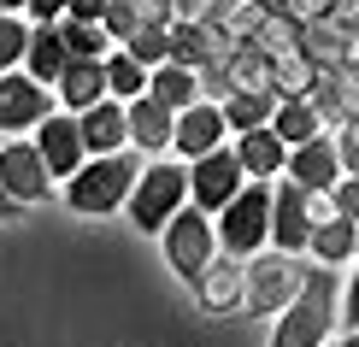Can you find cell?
I'll return each instance as SVG.
<instances>
[{
    "label": "cell",
    "mask_w": 359,
    "mask_h": 347,
    "mask_svg": "<svg viewBox=\"0 0 359 347\" xmlns=\"http://www.w3.org/2000/svg\"><path fill=\"white\" fill-rule=\"evenodd\" d=\"M242 183H248V177H242V165H236L230 147H212V154L189 159V206H201L206 218H212Z\"/></svg>",
    "instance_id": "cell-7"
},
{
    "label": "cell",
    "mask_w": 359,
    "mask_h": 347,
    "mask_svg": "<svg viewBox=\"0 0 359 347\" xmlns=\"http://www.w3.org/2000/svg\"><path fill=\"white\" fill-rule=\"evenodd\" d=\"M336 324H341V283L330 265H318V271H306L301 294L277 312L271 347H324L336 336Z\"/></svg>",
    "instance_id": "cell-2"
},
{
    "label": "cell",
    "mask_w": 359,
    "mask_h": 347,
    "mask_svg": "<svg viewBox=\"0 0 359 347\" xmlns=\"http://www.w3.org/2000/svg\"><path fill=\"white\" fill-rule=\"evenodd\" d=\"M100 12H107V0H65L71 24H100Z\"/></svg>",
    "instance_id": "cell-38"
},
{
    "label": "cell",
    "mask_w": 359,
    "mask_h": 347,
    "mask_svg": "<svg viewBox=\"0 0 359 347\" xmlns=\"http://www.w3.org/2000/svg\"><path fill=\"white\" fill-rule=\"evenodd\" d=\"M36 154H41V165H48L53 183H65V177L88 159V154H83V135H77V118L53 107V112L36 124Z\"/></svg>",
    "instance_id": "cell-12"
},
{
    "label": "cell",
    "mask_w": 359,
    "mask_h": 347,
    "mask_svg": "<svg viewBox=\"0 0 359 347\" xmlns=\"http://www.w3.org/2000/svg\"><path fill=\"white\" fill-rule=\"evenodd\" d=\"M65 41H59V24H29V41H24V65H29V77L36 83H48L53 88V77L65 71Z\"/></svg>",
    "instance_id": "cell-23"
},
{
    "label": "cell",
    "mask_w": 359,
    "mask_h": 347,
    "mask_svg": "<svg viewBox=\"0 0 359 347\" xmlns=\"http://www.w3.org/2000/svg\"><path fill=\"white\" fill-rule=\"evenodd\" d=\"M100 77H107V100H136L147 95V65H136L124 48H112L100 59Z\"/></svg>",
    "instance_id": "cell-26"
},
{
    "label": "cell",
    "mask_w": 359,
    "mask_h": 347,
    "mask_svg": "<svg viewBox=\"0 0 359 347\" xmlns=\"http://www.w3.org/2000/svg\"><path fill=\"white\" fill-rule=\"evenodd\" d=\"M230 154H236V165H242V177H259V183H271V177H283V154H289V147H283L277 135L259 124V130H242V135H236Z\"/></svg>",
    "instance_id": "cell-19"
},
{
    "label": "cell",
    "mask_w": 359,
    "mask_h": 347,
    "mask_svg": "<svg viewBox=\"0 0 359 347\" xmlns=\"http://www.w3.org/2000/svg\"><path fill=\"white\" fill-rule=\"evenodd\" d=\"M324 194H330V212L336 218H359V177H336Z\"/></svg>",
    "instance_id": "cell-34"
},
{
    "label": "cell",
    "mask_w": 359,
    "mask_h": 347,
    "mask_svg": "<svg viewBox=\"0 0 359 347\" xmlns=\"http://www.w3.org/2000/svg\"><path fill=\"white\" fill-rule=\"evenodd\" d=\"M212 241L218 253H230V259H253V253L265 247V218H271V183H259V177H248L242 189L230 194V200L212 212Z\"/></svg>",
    "instance_id": "cell-3"
},
{
    "label": "cell",
    "mask_w": 359,
    "mask_h": 347,
    "mask_svg": "<svg viewBox=\"0 0 359 347\" xmlns=\"http://www.w3.org/2000/svg\"><path fill=\"white\" fill-rule=\"evenodd\" d=\"M218 0H171V24H206Z\"/></svg>",
    "instance_id": "cell-36"
},
{
    "label": "cell",
    "mask_w": 359,
    "mask_h": 347,
    "mask_svg": "<svg viewBox=\"0 0 359 347\" xmlns=\"http://www.w3.org/2000/svg\"><path fill=\"white\" fill-rule=\"evenodd\" d=\"M189 289H194V300H201L206 318H230V312H242V259H230V253H212Z\"/></svg>",
    "instance_id": "cell-13"
},
{
    "label": "cell",
    "mask_w": 359,
    "mask_h": 347,
    "mask_svg": "<svg viewBox=\"0 0 359 347\" xmlns=\"http://www.w3.org/2000/svg\"><path fill=\"white\" fill-rule=\"evenodd\" d=\"M65 18V0H29L24 6V24H59Z\"/></svg>",
    "instance_id": "cell-37"
},
{
    "label": "cell",
    "mask_w": 359,
    "mask_h": 347,
    "mask_svg": "<svg viewBox=\"0 0 359 347\" xmlns=\"http://www.w3.org/2000/svg\"><path fill=\"white\" fill-rule=\"evenodd\" d=\"M306 194L289 183V177H271V218H265V247L277 253H306Z\"/></svg>",
    "instance_id": "cell-9"
},
{
    "label": "cell",
    "mask_w": 359,
    "mask_h": 347,
    "mask_svg": "<svg viewBox=\"0 0 359 347\" xmlns=\"http://www.w3.org/2000/svg\"><path fill=\"white\" fill-rule=\"evenodd\" d=\"M265 130H271L283 147H301V142H312V135H324V112L312 107V95L306 100H277L271 118H265Z\"/></svg>",
    "instance_id": "cell-21"
},
{
    "label": "cell",
    "mask_w": 359,
    "mask_h": 347,
    "mask_svg": "<svg viewBox=\"0 0 359 347\" xmlns=\"http://www.w3.org/2000/svg\"><path fill=\"white\" fill-rule=\"evenodd\" d=\"M24 6H29V0H0V12H6V18H24Z\"/></svg>",
    "instance_id": "cell-41"
},
{
    "label": "cell",
    "mask_w": 359,
    "mask_h": 347,
    "mask_svg": "<svg viewBox=\"0 0 359 347\" xmlns=\"http://www.w3.org/2000/svg\"><path fill=\"white\" fill-rule=\"evenodd\" d=\"M171 65H189V71H201V65H218L212 59V36H206V24H171Z\"/></svg>",
    "instance_id": "cell-29"
},
{
    "label": "cell",
    "mask_w": 359,
    "mask_h": 347,
    "mask_svg": "<svg viewBox=\"0 0 359 347\" xmlns=\"http://www.w3.org/2000/svg\"><path fill=\"white\" fill-rule=\"evenodd\" d=\"M224 88H242V95H271V59H265L259 48H236L230 59H224Z\"/></svg>",
    "instance_id": "cell-25"
},
{
    "label": "cell",
    "mask_w": 359,
    "mask_h": 347,
    "mask_svg": "<svg viewBox=\"0 0 359 347\" xmlns=\"http://www.w3.org/2000/svg\"><path fill=\"white\" fill-rule=\"evenodd\" d=\"M294 48H301L318 71H336V65H353V29H336V24H301V36H294Z\"/></svg>",
    "instance_id": "cell-18"
},
{
    "label": "cell",
    "mask_w": 359,
    "mask_h": 347,
    "mask_svg": "<svg viewBox=\"0 0 359 347\" xmlns=\"http://www.w3.org/2000/svg\"><path fill=\"white\" fill-rule=\"evenodd\" d=\"M294 36H301V24H289L283 12H259L242 41H248V48H259L265 59H277V53H289V48H294Z\"/></svg>",
    "instance_id": "cell-28"
},
{
    "label": "cell",
    "mask_w": 359,
    "mask_h": 347,
    "mask_svg": "<svg viewBox=\"0 0 359 347\" xmlns=\"http://www.w3.org/2000/svg\"><path fill=\"white\" fill-rule=\"evenodd\" d=\"M107 100V77H100V59H65V71L53 77V107L59 112H83Z\"/></svg>",
    "instance_id": "cell-17"
},
{
    "label": "cell",
    "mask_w": 359,
    "mask_h": 347,
    "mask_svg": "<svg viewBox=\"0 0 359 347\" xmlns=\"http://www.w3.org/2000/svg\"><path fill=\"white\" fill-rule=\"evenodd\" d=\"M142 24H171V0H130Z\"/></svg>",
    "instance_id": "cell-39"
},
{
    "label": "cell",
    "mask_w": 359,
    "mask_h": 347,
    "mask_svg": "<svg viewBox=\"0 0 359 347\" xmlns=\"http://www.w3.org/2000/svg\"><path fill=\"white\" fill-rule=\"evenodd\" d=\"M271 107H277V95H242V88H230V95L218 100V112H224V130H259L265 118H271Z\"/></svg>",
    "instance_id": "cell-27"
},
{
    "label": "cell",
    "mask_w": 359,
    "mask_h": 347,
    "mask_svg": "<svg viewBox=\"0 0 359 347\" xmlns=\"http://www.w3.org/2000/svg\"><path fill=\"white\" fill-rule=\"evenodd\" d=\"M59 41H65L71 59H107V53H112V41H107V29H100V24H71V18H59Z\"/></svg>",
    "instance_id": "cell-30"
},
{
    "label": "cell",
    "mask_w": 359,
    "mask_h": 347,
    "mask_svg": "<svg viewBox=\"0 0 359 347\" xmlns=\"http://www.w3.org/2000/svg\"><path fill=\"white\" fill-rule=\"evenodd\" d=\"M100 29H107L112 48H124V41L142 29V18H136V6H130V0H107V12H100Z\"/></svg>",
    "instance_id": "cell-33"
},
{
    "label": "cell",
    "mask_w": 359,
    "mask_h": 347,
    "mask_svg": "<svg viewBox=\"0 0 359 347\" xmlns=\"http://www.w3.org/2000/svg\"><path fill=\"white\" fill-rule=\"evenodd\" d=\"M53 112V88L36 83L29 71H6L0 77V130H36Z\"/></svg>",
    "instance_id": "cell-11"
},
{
    "label": "cell",
    "mask_w": 359,
    "mask_h": 347,
    "mask_svg": "<svg viewBox=\"0 0 359 347\" xmlns=\"http://www.w3.org/2000/svg\"><path fill=\"white\" fill-rule=\"evenodd\" d=\"M306 253L318 265H348L353 253H359V218H324V224H312V236H306Z\"/></svg>",
    "instance_id": "cell-20"
},
{
    "label": "cell",
    "mask_w": 359,
    "mask_h": 347,
    "mask_svg": "<svg viewBox=\"0 0 359 347\" xmlns=\"http://www.w3.org/2000/svg\"><path fill=\"white\" fill-rule=\"evenodd\" d=\"M24 41H29V24H24V18H6V12H0V77L24 65Z\"/></svg>",
    "instance_id": "cell-32"
},
{
    "label": "cell",
    "mask_w": 359,
    "mask_h": 347,
    "mask_svg": "<svg viewBox=\"0 0 359 347\" xmlns=\"http://www.w3.org/2000/svg\"><path fill=\"white\" fill-rule=\"evenodd\" d=\"M159 247H165V265L177 271V277L194 283V277H201V265L218 253L212 218H206L201 206H177V212L165 218V230H159Z\"/></svg>",
    "instance_id": "cell-6"
},
{
    "label": "cell",
    "mask_w": 359,
    "mask_h": 347,
    "mask_svg": "<svg viewBox=\"0 0 359 347\" xmlns=\"http://www.w3.org/2000/svg\"><path fill=\"white\" fill-rule=\"evenodd\" d=\"M283 18H289V24H318L324 18V12H330V0H283Z\"/></svg>",
    "instance_id": "cell-35"
},
{
    "label": "cell",
    "mask_w": 359,
    "mask_h": 347,
    "mask_svg": "<svg viewBox=\"0 0 359 347\" xmlns=\"http://www.w3.org/2000/svg\"><path fill=\"white\" fill-rule=\"evenodd\" d=\"M71 118H77L83 154H118V147H130V135H124V100H95V107H83Z\"/></svg>",
    "instance_id": "cell-16"
},
{
    "label": "cell",
    "mask_w": 359,
    "mask_h": 347,
    "mask_svg": "<svg viewBox=\"0 0 359 347\" xmlns=\"http://www.w3.org/2000/svg\"><path fill=\"white\" fill-rule=\"evenodd\" d=\"M147 95L159 100V107H171V112H183L201 100V71H189V65H171V59H159V65H147Z\"/></svg>",
    "instance_id": "cell-22"
},
{
    "label": "cell",
    "mask_w": 359,
    "mask_h": 347,
    "mask_svg": "<svg viewBox=\"0 0 359 347\" xmlns=\"http://www.w3.org/2000/svg\"><path fill=\"white\" fill-rule=\"evenodd\" d=\"M0 218H12V200H6V189H0Z\"/></svg>",
    "instance_id": "cell-43"
},
{
    "label": "cell",
    "mask_w": 359,
    "mask_h": 347,
    "mask_svg": "<svg viewBox=\"0 0 359 347\" xmlns=\"http://www.w3.org/2000/svg\"><path fill=\"white\" fill-rule=\"evenodd\" d=\"M283 177H289L301 194H324L341 177V165H336V147H330V135H312V142L301 147H289L283 154Z\"/></svg>",
    "instance_id": "cell-14"
},
{
    "label": "cell",
    "mask_w": 359,
    "mask_h": 347,
    "mask_svg": "<svg viewBox=\"0 0 359 347\" xmlns=\"http://www.w3.org/2000/svg\"><path fill=\"white\" fill-rule=\"evenodd\" d=\"M306 283V265L301 253H277V247H259L253 259H242V306L259 312V318H277Z\"/></svg>",
    "instance_id": "cell-4"
},
{
    "label": "cell",
    "mask_w": 359,
    "mask_h": 347,
    "mask_svg": "<svg viewBox=\"0 0 359 347\" xmlns=\"http://www.w3.org/2000/svg\"><path fill=\"white\" fill-rule=\"evenodd\" d=\"M324 218H336L330 212V194H306V224H324Z\"/></svg>",
    "instance_id": "cell-40"
},
{
    "label": "cell",
    "mask_w": 359,
    "mask_h": 347,
    "mask_svg": "<svg viewBox=\"0 0 359 347\" xmlns=\"http://www.w3.org/2000/svg\"><path fill=\"white\" fill-rule=\"evenodd\" d=\"M171 107H159L154 95H136L124 100V135L136 154H171Z\"/></svg>",
    "instance_id": "cell-15"
},
{
    "label": "cell",
    "mask_w": 359,
    "mask_h": 347,
    "mask_svg": "<svg viewBox=\"0 0 359 347\" xmlns=\"http://www.w3.org/2000/svg\"><path fill=\"white\" fill-rule=\"evenodd\" d=\"M177 206H189V165H183V159H154V165H142L136 189H130V200H124L130 224L147 230V236H159Z\"/></svg>",
    "instance_id": "cell-5"
},
{
    "label": "cell",
    "mask_w": 359,
    "mask_h": 347,
    "mask_svg": "<svg viewBox=\"0 0 359 347\" xmlns=\"http://www.w3.org/2000/svg\"><path fill=\"white\" fill-rule=\"evenodd\" d=\"M0 189H6L12 206H36V200L53 194V177H48V165H41L36 142H6L0 147Z\"/></svg>",
    "instance_id": "cell-8"
},
{
    "label": "cell",
    "mask_w": 359,
    "mask_h": 347,
    "mask_svg": "<svg viewBox=\"0 0 359 347\" xmlns=\"http://www.w3.org/2000/svg\"><path fill=\"white\" fill-rule=\"evenodd\" d=\"M324 347H359V336H353V329H341V336H336V341H324Z\"/></svg>",
    "instance_id": "cell-42"
},
{
    "label": "cell",
    "mask_w": 359,
    "mask_h": 347,
    "mask_svg": "<svg viewBox=\"0 0 359 347\" xmlns=\"http://www.w3.org/2000/svg\"><path fill=\"white\" fill-rule=\"evenodd\" d=\"M124 53L136 59V65H159V59L171 53V24H142L136 36L124 41Z\"/></svg>",
    "instance_id": "cell-31"
},
{
    "label": "cell",
    "mask_w": 359,
    "mask_h": 347,
    "mask_svg": "<svg viewBox=\"0 0 359 347\" xmlns=\"http://www.w3.org/2000/svg\"><path fill=\"white\" fill-rule=\"evenodd\" d=\"M312 88H318V65H312L301 48H289V53L271 59V95L277 100H306Z\"/></svg>",
    "instance_id": "cell-24"
},
{
    "label": "cell",
    "mask_w": 359,
    "mask_h": 347,
    "mask_svg": "<svg viewBox=\"0 0 359 347\" xmlns=\"http://www.w3.org/2000/svg\"><path fill=\"white\" fill-rule=\"evenodd\" d=\"M259 6H265V12H277V6H283V0H259Z\"/></svg>",
    "instance_id": "cell-44"
},
{
    "label": "cell",
    "mask_w": 359,
    "mask_h": 347,
    "mask_svg": "<svg viewBox=\"0 0 359 347\" xmlns=\"http://www.w3.org/2000/svg\"><path fill=\"white\" fill-rule=\"evenodd\" d=\"M136 177H142V154H136V147H118V154H88L59 189H65V206H71V212L107 218V212H124Z\"/></svg>",
    "instance_id": "cell-1"
},
{
    "label": "cell",
    "mask_w": 359,
    "mask_h": 347,
    "mask_svg": "<svg viewBox=\"0 0 359 347\" xmlns=\"http://www.w3.org/2000/svg\"><path fill=\"white\" fill-rule=\"evenodd\" d=\"M224 112H218V100H194V107H183L171 118V159H201V154H212V147H224Z\"/></svg>",
    "instance_id": "cell-10"
}]
</instances>
